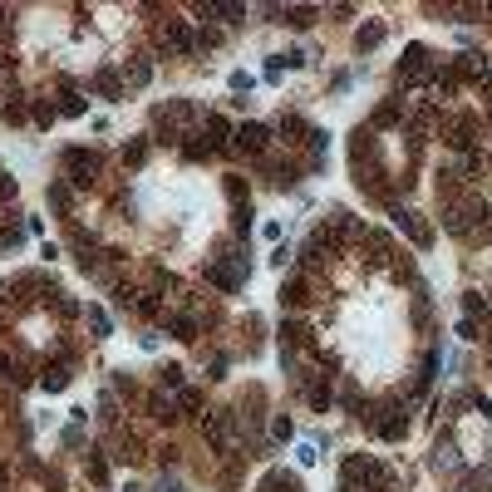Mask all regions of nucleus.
<instances>
[{"instance_id": "obj_26", "label": "nucleus", "mask_w": 492, "mask_h": 492, "mask_svg": "<svg viewBox=\"0 0 492 492\" xmlns=\"http://www.w3.org/2000/svg\"><path fill=\"white\" fill-rule=\"evenodd\" d=\"M55 108H59V118H84V108H89V103H84V98H79V89H69V94L59 98V103H55Z\"/></svg>"}, {"instance_id": "obj_23", "label": "nucleus", "mask_w": 492, "mask_h": 492, "mask_svg": "<svg viewBox=\"0 0 492 492\" xmlns=\"http://www.w3.org/2000/svg\"><path fill=\"white\" fill-rule=\"evenodd\" d=\"M310 300V291H305V281L300 276H291V281H281V305L286 310H295V305H305Z\"/></svg>"}, {"instance_id": "obj_41", "label": "nucleus", "mask_w": 492, "mask_h": 492, "mask_svg": "<svg viewBox=\"0 0 492 492\" xmlns=\"http://www.w3.org/2000/svg\"><path fill=\"white\" fill-rule=\"evenodd\" d=\"M178 408H188V413L202 408V389H178Z\"/></svg>"}, {"instance_id": "obj_9", "label": "nucleus", "mask_w": 492, "mask_h": 492, "mask_svg": "<svg viewBox=\"0 0 492 492\" xmlns=\"http://www.w3.org/2000/svg\"><path fill=\"white\" fill-rule=\"evenodd\" d=\"M448 69H453V74H468V79H478V84H483V74H488L492 64H488V55H483V50H463L458 59H448Z\"/></svg>"}, {"instance_id": "obj_2", "label": "nucleus", "mask_w": 492, "mask_h": 492, "mask_svg": "<svg viewBox=\"0 0 492 492\" xmlns=\"http://www.w3.org/2000/svg\"><path fill=\"white\" fill-rule=\"evenodd\" d=\"M202 433H207V443H212L217 453H236V443H241V413L217 408V413L202 418Z\"/></svg>"}, {"instance_id": "obj_48", "label": "nucleus", "mask_w": 492, "mask_h": 492, "mask_svg": "<svg viewBox=\"0 0 492 492\" xmlns=\"http://www.w3.org/2000/svg\"><path fill=\"white\" fill-rule=\"evenodd\" d=\"M281 64H286V69H300V64H305V50H291V55H281Z\"/></svg>"}, {"instance_id": "obj_39", "label": "nucleus", "mask_w": 492, "mask_h": 492, "mask_svg": "<svg viewBox=\"0 0 492 492\" xmlns=\"http://www.w3.org/2000/svg\"><path fill=\"white\" fill-rule=\"evenodd\" d=\"M89 478H94L98 488H103V483H108V463H103V458H98V453H89Z\"/></svg>"}, {"instance_id": "obj_25", "label": "nucleus", "mask_w": 492, "mask_h": 492, "mask_svg": "<svg viewBox=\"0 0 492 492\" xmlns=\"http://www.w3.org/2000/svg\"><path fill=\"white\" fill-rule=\"evenodd\" d=\"M84 320H89V330H94V340H108V330H113V320H108V310H103V305H89V310H84Z\"/></svg>"}, {"instance_id": "obj_18", "label": "nucleus", "mask_w": 492, "mask_h": 492, "mask_svg": "<svg viewBox=\"0 0 492 492\" xmlns=\"http://www.w3.org/2000/svg\"><path fill=\"white\" fill-rule=\"evenodd\" d=\"M399 118H404V98H389V103H379V108H374V118H370V133H374V128H394Z\"/></svg>"}, {"instance_id": "obj_24", "label": "nucleus", "mask_w": 492, "mask_h": 492, "mask_svg": "<svg viewBox=\"0 0 492 492\" xmlns=\"http://www.w3.org/2000/svg\"><path fill=\"white\" fill-rule=\"evenodd\" d=\"M276 133H281V138H300V143H305V133H310V123H305L300 113H281V123H276Z\"/></svg>"}, {"instance_id": "obj_52", "label": "nucleus", "mask_w": 492, "mask_h": 492, "mask_svg": "<svg viewBox=\"0 0 492 492\" xmlns=\"http://www.w3.org/2000/svg\"><path fill=\"white\" fill-rule=\"evenodd\" d=\"M488 305H492V300H488Z\"/></svg>"}, {"instance_id": "obj_31", "label": "nucleus", "mask_w": 492, "mask_h": 492, "mask_svg": "<svg viewBox=\"0 0 492 492\" xmlns=\"http://www.w3.org/2000/svg\"><path fill=\"white\" fill-rule=\"evenodd\" d=\"M217 45H222V30H217V25H202V30H197V55H202V50H217Z\"/></svg>"}, {"instance_id": "obj_11", "label": "nucleus", "mask_w": 492, "mask_h": 492, "mask_svg": "<svg viewBox=\"0 0 492 492\" xmlns=\"http://www.w3.org/2000/svg\"><path fill=\"white\" fill-rule=\"evenodd\" d=\"M69 379H74V370H69V365H59V360L40 370V389H45V394H64V389H69Z\"/></svg>"}, {"instance_id": "obj_34", "label": "nucleus", "mask_w": 492, "mask_h": 492, "mask_svg": "<svg viewBox=\"0 0 492 492\" xmlns=\"http://www.w3.org/2000/svg\"><path fill=\"white\" fill-rule=\"evenodd\" d=\"M271 433H276V443H291V438H295V423L286 418V413H276V423H271Z\"/></svg>"}, {"instance_id": "obj_16", "label": "nucleus", "mask_w": 492, "mask_h": 492, "mask_svg": "<svg viewBox=\"0 0 492 492\" xmlns=\"http://www.w3.org/2000/svg\"><path fill=\"white\" fill-rule=\"evenodd\" d=\"M428 463H433V473H458V448H453L448 433L433 443V458H428Z\"/></svg>"}, {"instance_id": "obj_8", "label": "nucleus", "mask_w": 492, "mask_h": 492, "mask_svg": "<svg viewBox=\"0 0 492 492\" xmlns=\"http://www.w3.org/2000/svg\"><path fill=\"white\" fill-rule=\"evenodd\" d=\"M89 89H94V94L103 98V103H118L128 84H123V79H118V74H113V69L103 64V69H94V74H89Z\"/></svg>"}, {"instance_id": "obj_29", "label": "nucleus", "mask_w": 492, "mask_h": 492, "mask_svg": "<svg viewBox=\"0 0 492 492\" xmlns=\"http://www.w3.org/2000/svg\"><path fill=\"white\" fill-rule=\"evenodd\" d=\"M231 231H236V236L251 231V202H236V207H231Z\"/></svg>"}, {"instance_id": "obj_38", "label": "nucleus", "mask_w": 492, "mask_h": 492, "mask_svg": "<svg viewBox=\"0 0 492 492\" xmlns=\"http://www.w3.org/2000/svg\"><path fill=\"white\" fill-rule=\"evenodd\" d=\"M222 188H227V197H231V207H236V202L246 197V183H241L236 173H227V183H222Z\"/></svg>"}, {"instance_id": "obj_30", "label": "nucleus", "mask_w": 492, "mask_h": 492, "mask_svg": "<svg viewBox=\"0 0 492 492\" xmlns=\"http://www.w3.org/2000/svg\"><path fill=\"white\" fill-rule=\"evenodd\" d=\"M148 413H153V418H163V423H178V408H173V404H163V394H153V399H148Z\"/></svg>"}, {"instance_id": "obj_35", "label": "nucleus", "mask_w": 492, "mask_h": 492, "mask_svg": "<svg viewBox=\"0 0 492 492\" xmlns=\"http://www.w3.org/2000/svg\"><path fill=\"white\" fill-rule=\"evenodd\" d=\"M458 340H468V345H473V340H483V325L463 315V320H458Z\"/></svg>"}, {"instance_id": "obj_13", "label": "nucleus", "mask_w": 492, "mask_h": 492, "mask_svg": "<svg viewBox=\"0 0 492 492\" xmlns=\"http://www.w3.org/2000/svg\"><path fill=\"white\" fill-rule=\"evenodd\" d=\"M300 394H305V404H310L315 413H325V408L335 404V389H330V379H325V374H315V379H310Z\"/></svg>"}, {"instance_id": "obj_19", "label": "nucleus", "mask_w": 492, "mask_h": 492, "mask_svg": "<svg viewBox=\"0 0 492 492\" xmlns=\"http://www.w3.org/2000/svg\"><path fill=\"white\" fill-rule=\"evenodd\" d=\"M458 173H463V183L483 178V173H488V153H483V148H468V153H463V163H458Z\"/></svg>"}, {"instance_id": "obj_36", "label": "nucleus", "mask_w": 492, "mask_h": 492, "mask_svg": "<svg viewBox=\"0 0 492 492\" xmlns=\"http://www.w3.org/2000/svg\"><path fill=\"white\" fill-rule=\"evenodd\" d=\"M295 458H300V468H315V463H320V443H300Z\"/></svg>"}, {"instance_id": "obj_14", "label": "nucleus", "mask_w": 492, "mask_h": 492, "mask_svg": "<svg viewBox=\"0 0 492 492\" xmlns=\"http://www.w3.org/2000/svg\"><path fill=\"white\" fill-rule=\"evenodd\" d=\"M45 197H50V207H55L59 217H69V212H74V188H69L64 178H50V188H45Z\"/></svg>"}, {"instance_id": "obj_21", "label": "nucleus", "mask_w": 492, "mask_h": 492, "mask_svg": "<svg viewBox=\"0 0 492 492\" xmlns=\"http://www.w3.org/2000/svg\"><path fill=\"white\" fill-rule=\"evenodd\" d=\"M463 315H468V320H478V325L488 330V315H492V305H488V300H483L478 291H468V295H463Z\"/></svg>"}, {"instance_id": "obj_15", "label": "nucleus", "mask_w": 492, "mask_h": 492, "mask_svg": "<svg viewBox=\"0 0 492 492\" xmlns=\"http://www.w3.org/2000/svg\"><path fill=\"white\" fill-rule=\"evenodd\" d=\"M384 35H389V30H384V20H365V25H360V35H355V50H360V55H370V50H379V45H384Z\"/></svg>"}, {"instance_id": "obj_37", "label": "nucleus", "mask_w": 492, "mask_h": 492, "mask_svg": "<svg viewBox=\"0 0 492 492\" xmlns=\"http://www.w3.org/2000/svg\"><path fill=\"white\" fill-rule=\"evenodd\" d=\"M98 418H103V423H113V418H118V404H113V394H108V389L98 394Z\"/></svg>"}, {"instance_id": "obj_45", "label": "nucleus", "mask_w": 492, "mask_h": 492, "mask_svg": "<svg viewBox=\"0 0 492 492\" xmlns=\"http://www.w3.org/2000/svg\"><path fill=\"white\" fill-rule=\"evenodd\" d=\"M207 153H212L207 143H183V158H193V163H197V158H207Z\"/></svg>"}, {"instance_id": "obj_50", "label": "nucleus", "mask_w": 492, "mask_h": 492, "mask_svg": "<svg viewBox=\"0 0 492 492\" xmlns=\"http://www.w3.org/2000/svg\"><path fill=\"white\" fill-rule=\"evenodd\" d=\"M0 483H5V463H0Z\"/></svg>"}, {"instance_id": "obj_27", "label": "nucleus", "mask_w": 492, "mask_h": 492, "mask_svg": "<svg viewBox=\"0 0 492 492\" xmlns=\"http://www.w3.org/2000/svg\"><path fill=\"white\" fill-rule=\"evenodd\" d=\"M30 118H35V128H50V123L59 118V108H55V103H45V98H35V103H30Z\"/></svg>"}, {"instance_id": "obj_40", "label": "nucleus", "mask_w": 492, "mask_h": 492, "mask_svg": "<svg viewBox=\"0 0 492 492\" xmlns=\"http://www.w3.org/2000/svg\"><path fill=\"white\" fill-rule=\"evenodd\" d=\"M0 118H5V123H25L30 113H25V103H0Z\"/></svg>"}, {"instance_id": "obj_6", "label": "nucleus", "mask_w": 492, "mask_h": 492, "mask_svg": "<svg viewBox=\"0 0 492 492\" xmlns=\"http://www.w3.org/2000/svg\"><path fill=\"white\" fill-rule=\"evenodd\" d=\"M236 148H241V153H251V158H266V148H271V128L246 118V123L236 128Z\"/></svg>"}, {"instance_id": "obj_32", "label": "nucleus", "mask_w": 492, "mask_h": 492, "mask_svg": "<svg viewBox=\"0 0 492 492\" xmlns=\"http://www.w3.org/2000/svg\"><path fill=\"white\" fill-rule=\"evenodd\" d=\"M113 305L118 310H138V291L133 286H113Z\"/></svg>"}, {"instance_id": "obj_20", "label": "nucleus", "mask_w": 492, "mask_h": 492, "mask_svg": "<svg viewBox=\"0 0 492 492\" xmlns=\"http://www.w3.org/2000/svg\"><path fill=\"white\" fill-rule=\"evenodd\" d=\"M315 15H320L315 5H286V10H281V20L295 25V30H310V25H315Z\"/></svg>"}, {"instance_id": "obj_1", "label": "nucleus", "mask_w": 492, "mask_h": 492, "mask_svg": "<svg viewBox=\"0 0 492 492\" xmlns=\"http://www.w3.org/2000/svg\"><path fill=\"white\" fill-rule=\"evenodd\" d=\"M438 79V59L428 45H408L404 50V64H399V89H423Z\"/></svg>"}, {"instance_id": "obj_7", "label": "nucleus", "mask_w": 492, "mask_h": 492, "mask_svg": "<svg viewBox=\"0 0 492 492\" xmlns=\"http://www.w3.org/2000/svg\"><path fill=\"white\" fill-rule=\"evenodd\" d=\"M202 276H207V286H217V291H227V295L241 291V281H246V276H241L236 266H227V261H207Z\"/></svg>"}, {"instance_id": "obj_42", "label": "nucleus", "mask_w": 492, "mask_h": 492, "mask_svg": "<svg viewBox=\"0 0 492 492\" xmlns=\"http://www.w3.org/2000/svg\"><path fill=\"white\" fill-rule=\"evenodd\" d=\"M251 84H256V79H251L246 69H236V74H231V89H236V94H251Z\"/></svg>"}, {"instance_id": "obj_10", "label": "nucleus", "mask_w": 492, "mask_h": 492, "mask_svg": "<svg viewBox=\"0 0 492 492\" xmlns=\"http://www.w3.org/2000/svg\"><path fill=\"white\" fill-rule=\"evenodd\" d=\"M123 84L128 89H148L153 84V55H133L128 69H123Z\"/></svg>"}, {"instance_id": "obj_17", "label": "nucleus", "mask_w": 492, "mask_h": 492, "mask_svg": "<svg viewBox=\"0 0 492 492\" xmlns=\"http://www.w3.org/2000/svg\"><path fill=\"white\" fill-rule=\"evenodd\" d=\"M202 133H207V148L217 153V148H227V133H231V123H227L222 113H207V118H202Z\"/></svg>"}, {"instance_id": "obj_44", "label": "nucleus", "mask_w": 492, "mask_h": 492, "mask_svg": "<svg viewBox=\"0 0 492 492\" xmlns=\"http://www.w3.org/2000/svg\"><path fill=\"white\" fill-rule=\"evenodd\" d=\"M0 246L15 251V246H20V227H5V231H0Z\"/></svg>"}, {"instance_id": "obj_43", "label": "nucleus", "mask_w": 492, "mask_h": 492, "mask_svg": "<svg viewBox=\"0 0 492 492\" xmlns=\"http://www.w3.org/2000/svg\"><path fill=\"white\" fill-rule=\"evenodd\" d=\"M15 193H20V183H15V178H5V173H0V202H15Z\"/></svg>"}, {"instance_id": "obj_22", "label": "nucleus", "mask_w": 492, "mask_h": 492, "mask_svg": "<svg viewBox=\"0 0 492 492\" xmlns=\"http://www.w3.org/2000/svg\"><path fill=\"white\" fill-rule=\"evenodd\" d=\"M168 330H173V340H197V315H193V310L168 315Z\"/></svg>"}, {"instance_id": "obj_4", "label": "nucleus", "mask_w": 492, "mask_h": 492, "mask_svg": "<svg viewBox=\"0 0 492 492\" xmlns=\"http://www.w3.org/2000/svg\"><path fill=\"white\" fill-rule=\"evenodd\" d=\"M158 40L168 45V55H183V59L197 55V35H193L188 20H163V25H158Z\"/></svg>"}, {"instance_id": "obj_28", "label": "nucleus", "mask_w": 492, "mask_h": 492, "mask_svg": "<svg viewBox=\"0 0 492 492\" xmlns=\"http://www.w3.org/2000/svg\"><path fill=\"white\" fill-rule=\"evenodd\" d=\"M123 163H128V168H143V163H148V138H133V143L123 148Z\"/></svg>"}, {"instance_id": "obj_3", "label": "nucleus", "mask_w": 492, "mask_h": 492, "mask_svg": "<svg viewBox=\"0 0 492 492\" xmlns=\"http://www.w3.org/2000/svg\"><path fill=\"white\" fill-rule=\"evenodd\" d=\"M98 178V153L89 148H64V183L69 188H89Z\"/></svg>"}, {"instance_id": "obj_12", "label": "nucleus", "mask_w": 492, "mask_h": 492, "mask_svg": "<svg viewBox=\"0 0 492 492\" xmlns=\"http://www.w3.org/2000/svg\"><path fill=\"white\" fill-rule=\"evenodd\" d=\"M202 20H222V25H246V5H222V0H207V5H202Z\"/></svg>"}, {"instance_id": "obj_47", "label": "nucleus", "mask_w": 492, "mask_h": 492, "mask_svg": "<svg viewBox=\"0 0 492 492\" xmlns=\"http://www.w3.org/2000/svg\"><path fill=\"white\" fill-rule=\"evenodd\" d=\"M79 443H84V433H79V423H69L64 428V448H79Z\"/></svg>"}, {"instance_id": "obj_46", "label": "nucleus", "mask_w": 492, "mask_h": 492, "mask_svg": "<svg viewBox=\"0 0 492 492\" xmlns=\"http://www.w3.org/2000/svg\"><path fill=\"white\" fill-rule=\"evenodd\" d=\"M271 266H281V271H286V266H291V246H276V251H271Z\"/></svg>"}, {"instance_id": "obj_51", "label": "nucleus", "mask_w": 492, "mask_h": 492, "mask_svg": "<svg viewBox=\"0 0 492 492\" xmlns=\"http://www.w3.org/2000/svg\"><path fill=\"white\" fill-rule=\"evenodd\" d=\"M0 15H5V10H0Z\"/></svg>"}, {"instance_id": "obj_33", "label": "nucleus", "mask_w": 492, "mask_h": 492, "mask_svg": "<svg viewBox=\"0 0 492 492\" xmlns=\"http://www.w3.org/2000/svg\"><path fill=\"white\" fill-rule=\"evenodd\" d=\"M158 384H163V389H183V370H178V365H163V370H158Z\"/></svg>"}, {"instance_id": "obj_5", "label": "nucleus", "mask_w": 492, "mask_h": 492, "mask_svg": "<svg viewBox=\"0 0 492 492\" xmlns=\"http://www.w3.org/2000/svg\"><path fill=\"white\" fill-rule=\"evenodd\" d=\"M389 217H394V227H399V231H404V236H408L418 251H428V246H433V231L418 222V212H408V207H394Z\"/></svg>"}, {"instance_id": "obj_49", "label": "nucleus", "mask_w": 492, "mask_h": 492, "mask_svg": "<svg viewBox=\"0 0 492 492\" xmlns=\"http://www.w3.org/2000/svg\"><path fill=\"white\" fill-rule=\"evenodd\" d=\"M123 492H143V488H133V483H128V488H123Z\"/></svg>"}]
</instances>
